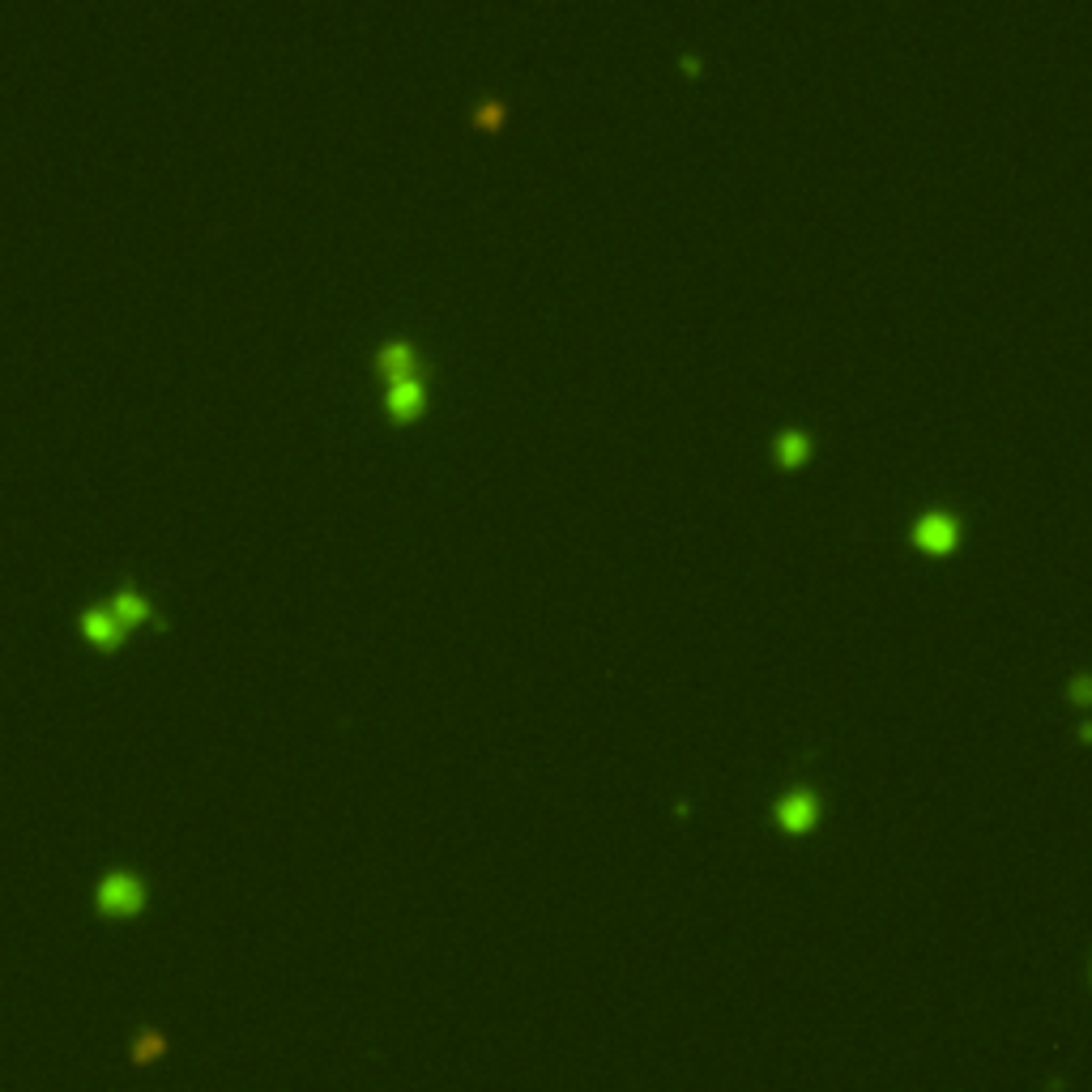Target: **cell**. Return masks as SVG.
I'll list each match as a JSON object with an SVG mask.
<instances>
[{"mask_svg":"<svg viewBox=\"0 0 1092 1092\" xmlns=\"http://www.w3.org/2000/svg\"><path fill=\"white\" fill-rule=\"evenodd\" d=\"M94 901H99V909L111 913V918H133V913H141V905H146V883L128 871H111V875H103Z\"/></svg>","mask_w":1092,"mask_h":1092,"instance_id":"1","label":"cell"},{"mask_svg":"<svg viewBox=\"0 0 1092 1092\" xmlns=\"http://www.w3.org/2000/svg\"><path fill=\"white\" fill-rule=\"evenodd\" d=\"M77 628H82V636L90 640V645H99V649H120V640H124V623L111 615V606H86L82 610V619H77Z\"/></svg>","mask_w":1092,"mask_h":1092,"instance_id":"2","label":"cell"},{"mask_svg":"<svg viewBox=\"0 0 1092 1092\" xmlns=\"http://www.w3.org/2000/svg\"><path fill=\"white\" fill-rule=\"evenodd\" d=\"M384 406H389L393 419H414V414L423 410V380L419 376L389 380V389H384Z\"/></svg>","mask_w":1092,"mask_h":1092,"instance_id":"3","label":"cell"},{"mask_svg":"<svg viewBox=\"0 0 1092 1092\" xmlns=\"http://www.w3.org/2000/svg\"><path fill=\"white\" fill-rule=\"evenodd\" d=\"M376 367H380L384 380H406V376H414L419 359H414V346L410 342H389V346H380Z\"/></svg>","mask_w":1092,"mask_h":1092,"instance_id":"4","label":"cell"},{"mask_svg":"<svg viewBox=\"0 0 1092 1092\" xmlns=\"http://www.w3.org/2000/svg\"><path fill=\"white\" fill-rule=\"evenodd\" d=\"M107 606H111V615H116V619L124 623V628H137V623H146V619L154 615L150 602L141 598V593H137L133 585H120L116 593H111V602H107Z\"/></svg>","mask_w":1092,"mask_h":1092,"instance_id":"5","label":"cell"},{"mask_svg":"<svg viewBox=\"0 0 1092 1092\" xmlns=\"http://www.w3.org/2000/svg\"><path fill=\"white\" fill-rule=\"evenodd\" d=\"M913 538H918L922 546H930V551H943V546L956 542V525H952L947 512H926V517L913 525Z\"/></svg>","mask_w":1092,"mask_h":1092,"instance_id":"6","label":"cell"},{"mask_svg":"<svg viewBox=\"0 0 1092 1092\" xmlns=\"http://www.w3.org/2000/svg\"><path fill=\"white\" fill-rule=\"evenodd\" d=\"M777 815H781V824H785V828H807L811 819H815V802H811L807 794H790V798L781 802V811H777Z\"/></svg>","mask_w":1092,"mask_h":1092,"instance_id":"7","label":"cell"},{"mask_svg":"<svg viewBox=\"0 0 1092 1092\" xmlns=\"http://www.w3.org/2000/svg\"><path fill=\"white\" fill-rule=\"evenodd\" d=\"M777 453H781V461L807 457V436H798V431H785V436L777 440Z\"/></svg>","mask_w":1092,"mask_h":1092,"instance_id":"8","label":"cell"},{"mask_svg":"<svg viewBox=\"0 0 1092 1092\" xmlns=\"http://www.w3.org/2000/svg\"><path fill=\"white\" fill-rule=\"evenodd\" d=\"M163 1054V1037L158 1033H146V1037H137V1046H133V1058L137 1063H150V1058Z\"/></svg>","mask_w":1092,"mask_h":1092,"instance_id":"9","label":"cell"},{"mask_svg":"<svg viewBox=\"0 0 1092 1092\" xmlns=\"http://www.w3.org/2000/svg\"><path fill=\"white\" fill-rule=\"evenodd\" d=\"M500 111H504L500 103H487L483 111H478V120H487V124H491V120H500Z\"/></svg>","mask_w":1092,"mask_h":1092,"instance_id":"10","label":"cell"}]
</instances>
